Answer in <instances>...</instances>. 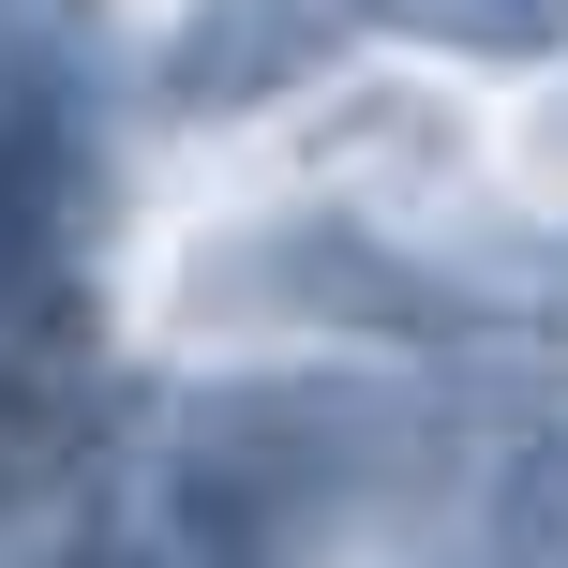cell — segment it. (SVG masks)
I'll list each match as a JSON object with an SVG mask.
<instances>
[{
  "mask_svg": "<svg viewBox=\"0 0 568 568\" xmlns=\"http://www.w3.org/2000/svg\"><path fill=\"white\" fill-rule=\"evenodd\" d=\"M509 524H524V539H539V554L568 568V434H554V449H524V479H509Z\"/></svg>",
  "mask_w": 568,
  "mask_h": 568,
  "instance_id": "cell-3",
  "label": "cell"
},
{
  "mask_svg": "<svg viewBox=\"0 0 568 568\" xmlns=\"http://www.w3.org/2000/svg\"><path fill=\"white\" fill-rule=\"evenodd\" d=\"M359 45V0H195L165 30V105L180 120H240V105H284L300 75Z\"/></svg>",
  "mask_w": 568,
  "mask_h": 568,
  "instance_id": "cell-1",
  "label": "cell"
},
{
  "mask_svg": "<svg viewBox=\"0 0 568 568\" xmlns=\"http://www.w3.org/2000/svg\"><path fill=\"white\" fill-rule=\"evenodd\" d=\"M404 30L464 60H568V0H404Z\"/></svg>",
  "mask_w": 568,
  "mask_h": 568,
  "instance_id": "cell-2",
  "label": "cell"
}]
</instances>
